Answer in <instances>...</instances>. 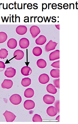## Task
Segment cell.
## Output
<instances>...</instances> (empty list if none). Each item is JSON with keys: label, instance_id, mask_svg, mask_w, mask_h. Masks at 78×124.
<instances>
[{"label": "cell", "instance_id": "obj_1", "mask_svg": "<svg viewBox=\"0 0 78 124\" xmlns=\"http://www.w3.org/2000/svg\"><path fill=\"white\" fill-rule=\"evenodd\" d=\"M22 100L20 95L17 94L12 95L9 98L10 102L12 104L16 105L20 104Z\"/></svg>", "mask_w": 78, "mask_h": 124}, {"label": "cell", "instance_id": "obj_2", "mask_svg": "<svg viewBox=\"0 0 78 124\" xmlns=\"http://www.w3.org/2000/svg\"><path fill=\"white\" fill-rule=\"evenodd\" d=\"M3 115L5 117L6 121L7 122H13L17 117L13 113L7 110L5 111L3 114Z\"/></svg>", "mask_w": 78, "mask_h": 124}, {"label": "cell", "instance_id": "obj_3", "mask_svg": "<svg viewBox=\"0 0 78 124\" xmlns=\"http://www.w3.org/2000/svg\"><path fill=\"white\" fill-rule=\"evenodd\" d=\"M58 43L53 42L50 40L46 44L45 47V51L48 52L51 50H53L56 49Z\"/></svg>", "mask_w": 78, "mask_h": 124}, {"label": "cell", "instance_id": "obj_4", "mask_svg": "<svg viewBox=\"0 0 78 124\" xmlns=\"http://www.w3.org/2000/svg\"><path fill=\"white\" fill-rule=\"evenodd\" d=\"M30 31L32 37L35 39L40 33V30L37 25H34L30 28Z\"/></svg>", "mask_w": 78, "mask_h": 124}, {"label": "cell", "instance_id": "obj_5", "mask_svg": "<svg viewBox=\"0 0 78 124\" xmlns=\"http://www.w3.org/2000/svg\"><path fill=\"white\" fill-rule=\"evenodd\" d=\"M44 102L47 104H52L55 102V98L54 96L51 95L46 94L43 97Z\"/></svg>", "mask_w": 78, "mask_h": 124}, {"label": "cell", "instance_id": "obj_6", "mask_svg": "<svg viewBox=\"0 0 78 124\" xmlns=\"http://www.w3.org/2000/svg\"><path fill=\"white\" fill-rule=\"evenodd\" d=\"M16 72V69L11 67L6 69L4 74L6 77L8 78H12L15 76Z\"/></svg>", "mask_w": 78, "mask_h": 124}, {"label": "cell", "instance_id": "obj_7", "mask_svg": "<svg viewBox=\"0 0 78 124\" xmlns=\"http://www.w3.org/2000/svg\"><path fill=\"white\" fill-rule=\"evenodd\" d=\"M30 45V42L26 38H22L19 41V45L21 48L25 49L28 48Z\"/></svg>", "mask_w": 78, "mask_h": 124}, {"label": "cell", "instance_id": "obj_8", "mask_svg": "<svg viewBox=\"0 0 78 124\" xmlns=\"http://www.w3.org/2000/svg\"><path fill=\"white\" fill-rule=\"evenodd\" d=\"M24 106L25 108L27 110L33 109L35 106L34 102L32 100H27L24 103Z\"/></svg>", "mask_w": 78, "mask_h": 124}, {"label": "cell", "instance_id": "obj_9", "mask_svg": "<svg viewBox=\"0 0 78 124\" xmlns=\"http://www.w3.org/2000/svg\"><path fill=\"white\" fill-rule=\"evenodd\" d=\"M49 76L47 74H43L39 76V81L41 84H46L49 82Z\"/></svg>", "mask_w": 78, "mask_h": 124}, {"label": "cell", "instance_id": "obj_10", "mask_svg": "<svg viewBox=\"0 0 78 124\" xmlns=\"http://www.w3.org/2000/svg\"><path fill=\"white\" fill-rule=\"evenodd\" d=\"M28 28L27 27L24 25H20L16 28V33L20 35H23L27 32Z\"/></svg>", "mask_w": 78, "mask_h": 124}, {"label": "cell", "instance_id": "obj_11", "mask_svg": "<svg viewBox=\"0 0 78 124\" xmlns=\"http://www.w3.org/2000/svg\"><path fill=\"white\" fill-rule=\"evenodd\" d=\"M13 84V82L11 80L5 79L1 84V86L3 89H9L12 87Z\"/></svg>", "mask_w": 78, "mask_h": 124}, {"label": "cell", "instance_id": "obj_12", "mask_svg": "<svg viewBox=\"0 0 78 124\" xmlns=\"http://www.w3.org/2000/svg\"><path fill=\"white\" fill-rule=\"evenodd\" d=\"M60 59V51L57 50L50 53L49 55V59L50 61Z\"/></svg>", "mask_w": 78, "mask_h": 124}, {"label": "cell", "instance_id": "obj_13", "mask_svg": "<svg viewBox=\"0 0 78 124\" xmlns=\"http://www.w3.org/2000/svg\"><path fill=\"white\" fill-rule=\"evenodd\" d=\"M47 113L48 115L51 117H54L57 115L58 112L57 110L54 106H50L47 108Z\"/></svg>", "mask_w": 78, "mask_h": 124}, {"label": "cell", "instance_id": "obj_14", "mask_svg": "<svg viewBox=\"0 0 78 124\" xmlns=\"http://www.w3.org/2000/svg\"><path fill=\"white\" fill-rule=\"evenodd\" d=\"M13 55L15 59L20 60L24 58V53L23 51L18 49L15 51Z\"/></svg>", "mask_w": 78, "mask_h": 124}, {"label": "cell", "instance_id": "obj_15", "mask_svg": "<svg viewBox=\"0 0 78 124\" xmlns=\"http://www.w3.org/2000/svg\"><path fill=\"white\" fill-rule=\"evenodd\" d=\"M7 45L9 48L11 49H14L17 46V41L14 38H11L8 41Z\"/></svg>", "mask_w": 78, "mask_h": 124}, {"label": "cell", "instance_id": "obj_16", "mask_svg": "<svg viewBox=\"0 0 78 124\" xmlns=\"http://www.w3.org/2000/svg\"><path fill=\"white\" fill-rule=\"evenodd\" d=\"M47 41L46 37L43 35H41L35 40V42L37 45L42 46L46 43Z\"/></svg>", "mask_w": 78, "mask_h": 124}, {"label": "cell", "instance_id": "obj_17", "mask_svg": "<svg viewBox=\"0 0 78 124\" xmlns=\"http://www.w3.org/2000/svg\"><path fill=\"white\" fill-rule=\"evenodd\" d=\"M21 72L23 75L27 76L30 75L32 73V70L29 66H25L21 69Z\"/></svg>", "mask_w": 78, "mask_h": 124}, {"label": "cell", "instance_id": "obj_18", "mask_svg": "<svg viewBox=\"0 0 78 124\" xmlns=\"http://www.w3.org/2000/svg\"><path fill=\"white\" fill-rule=\"evenodd\" d=\"M46 89L49 93L53 94H56L57 92V89L55 86L51 84L47 85Z\"/></svg>", "mask_w": 78, "mask_h": 124}, {"label": "cell", "instance_id": "obj_19", "mask_svg": "<svg viewBox=\"0 0 78 124\" xmlns=\"http://www.w3.org/2000/svg\"><path fill=\"white\" fill-rule=\"evenodd\" d=\"M34 90L31 88H28L25 90L24 93L25 97L28 98H31L34 96Z\"/></svg>", "mask_w": 78, "mask_h": 124}, {"label": "cell", "instance_id": "obj_20", "mask_svg": "<svg viewBox=\"0 0 78 124\" xmlns=\"http://www.w3.org/2000/svg\"><path fill=\"white\" fill-rule=\"evenodd\" d=\"M37 64L38 67L41 69L46 68L47 64L46 61L43 59L38 60L37 61Z\"/></svg>", "mask_w": 78, "mask_h": 124}, {"label": "cell", "instance_id": "obj_21", "mask_svg": "<svg viewBox=\"0 0 78 124\" xmlns=\"http://www.w3.org/2000/svg\"><path fill=\"white\" fill-rule=\"evenodd\" d=\"M50 75L52 77L58 78L60 77V70L58 69H53L50 72Z\"/></svg>", "mask_w": 78, "mask_h": 124}, {"label": "cell", "instance_id": "obj_22", "mask_svg": "<svg viewBox=\"0 0 78 124\" xmlns=\"http://www.w3.org/2000/svg\"><path fill=\"white\" fill-rule=\"evenodd\" d=\"M31 84V79L29 78H23L21 81V84L24 87H27L30 85Z\"/></svg>", "mask_w": 78, "mask_h": 124}, {"label": "cell", "instance_id": "obj_23", "mask_svg": "<svg viewBox=\"0 0 78 124\" xmlns=\"http://www.w3.org/2000/svg\"><path fill=\"white\" fill-rule=\"evenodd\" d=\"M32 53H33V55L35 56H39L42 54V49L39 47H34L33 50H32Z\"/></svg>", "mask_w": 78, "mask_h": 124}, {"label": "cell", "instance_id": "obj_24", "mask_svg": "<svg viewBox=\"0 0 78 124\" xmlns=\"http://www.w3.org/2000/svg\"><path fill=\"white\" fill-rule=\"evenodd\" d=\"M8 55V51L6 49L2 48L0 50V58L1 59L6 58Z\"/></svg>", "mask_w": 78, "mask_h": 124}, {"label": "cell", "instance_id": "obj_25", "mask_svg": "<svg viewBox=\"0 0 78 124\" xmlns=\"http://www.w3.org/2000/svg\"><path fill=\"white\" fill-rule=\"evenodd\" d=\"M8 36L7 34L4 32H0V43H4L8 39Z\"/></svg>", "mask_w": 78, "mask_h": 124}, {"label": "cell", "instance_id": "obj_26", "mask_svg": "<svg viewBox=\"0 0 78 124\" xmlns=\"http://www.w3.org/2000/svg\"><path fill=\"white\" fill-rule=\"evenodd\" d=\"M32 121L33 122H42L43 120L41 116L37 114H35L32 119Z\"/></svg>", "mask_w": 78, "mask_h": 124}, {"label": "cell", "instance_id": "obj_27", "mask_svg": "<svg viewBox=\"0 0 78 124\" xmlns=\"http://www.w3.org/2000/svg\"><path fill=\"white\" fill-rule=\"evenodd\" d=\"M54 85L56 87L60 88V79H55L53 81Z\"/></svg>", "mask_w": 78, "mask_h": 124}, {"label": "cell", "instance_id": "obj_28", "mask_svg": "<svg viewBox=\"0 0 78 124\" xmlns=\"http://www.w3.org/2000/svg\"><path fill=\"white\" fill-rule=\"evenodd\" d=\"M51 66L57 69H60V61L55 62L53 63Z\"/></svg>", "mask_w": 78, "mask_h": 124}, {"label": "cell", "instance_id": "obj_29", "mask_svg": "<svg viewBox=\"0 0 78 124\" xmlns=\"http://www.w3.org/2000/svg\"><path fill=\"white\" fill-rule=\"evenodd\" d=\"M55 107L58 113H60V101L59 100L57 101L54 104Z\"/></svg>", "mask_w": 78, "mask_h": 124}, {"label": "cell", "instance_id": "obj_30", "mask_svg": "<svg viewBox=\"0 0 78 124\" xmlns=\"http://www.w3.org/2000/svg\"><path fill=\"white\" fill-rule=\"evenodd\" d=\"M5 68V65L4 63L1 61H0V72L4 70Z\"/></svg>", "mask_w": 78, "mask_h": 124}, {"label": "cell", "instance_id": "obj_31", "mask_svg": "<svg viewBox=\"0 0 78 124\" xmlns=\"http://www.w3.org/2000/svg\"><path fill=\"white\" fill-rule=\"evenodd\" d=\"M47 8V5L45 3L42 4V11H43V9H46Z\"/></svg>", "mask_w": 78, "mask_h": 124}, {"label": "cell", "instance_id": "obj_32", "mask_svg": "<svg viewBox=\"0 0 78 124\" xmlns=\"http://www.w3.org/2000/svg\"><path fill=\"white\" fill-rule=\"evenodd\" d=\"M38 21L39 23H41L43 21V18L41 16L38 17Z\"/></svg>", "mask_w": 78, "mask_h": 124}, {"label": "cell", "instance_id": "obj_33", "mask_svg": "<svg viewBox=\"0 0 78 124\" xmlns=\"http://www.w3.org/2000/svg\"><path fill=\"white\" fill-rule=\"evenodd\" d=\"M55 26H56V28L58 30H60V25H55Z\"/></svg>", "mask_w": 78, "mask_h": 124}, {"label": "cell", "instance_id": "obj_34", "mask_svg": "<svg viewBox=\"0 0 78 124\" xmlns=\"http://www.w3.org/2000/svg\"><path fill=\"white\" fill-rule=\"evenodd\" d=\"M56 120H58V122H60V116H58L56 118Z\"/></svg>", "mask_w": 78, "mask_h": 124}, {"label": "cell", "instance_id": "obj_35", "mask_svg": "<svg viewBox=\"0 0 78 124\" xmlns=\"http://www.w3.org/2000/svg\"><path fill=\"white\" fill-rule=\"evenodd\" d=\"M68 6H69L68 5L67 3H65L63 5V7L64 8L65 7H68Z\"/></svg>", "mask_w": 78, "mask_h": 124}, {"label": "cell", "instance_id": "obj_36", "mask_svg": "<svg viewBox=\"0 0 78 124\" xmlns=\"http://www.w3.org/2000/svg\"><path fill=\"white\" fill-rule=\"evenodd\" d=\"M51 3H50V4H48V9H49V5H51Z\"/></svg>", "mask_w": 78, "mask_h": 124}, {"label": "cell", "instance_id": "obj_37", "mask_svg": "<svg viewBox=\"0 0 78 124\" xmlns=\"http://www.w3.org/2000/svg\"><path fill=\"white\" fill-rule=\"evenodd\" d=\"M77 2H76V8L77 9H78V8H77V5L78 4H77Z\"/></svg>", "mask_w": 78, "mask_h": 124}, {"label": "cell", "instance_id": "obj_38", "mask_svg": "<svg viewBox=\"0 0 78 124\" xmlns=\"http://www.w3.org/2000/svg\"><path fill=\"white\" fill-rule=\"evenodd\" d=\"M58 6H59V7H61V8H62H62L63 7H62V6L59 5V4H58Z\"/></svg>", "mask_w": 78, "mask_h": 124}, {"label": "cell", "instance_id": "obj_39", "mask_svg": "<svg viewBox=\"0 0 78 124\" xmlns=\"http://www.w3.org/2000/svg\"><path fill=\"white\" fill-rule=\"evenodd\" d=\"M35 4H33V6H34V7H37V8H38V6H35Z\"/></svg>", "mask_w": 78, "mask_h": 124}, {"label": "cell", "instance_id": "obj_40", "mask_svg": "<svg viewBox=\"0 0 78 124\" xmlns=\"http://www.w3.org/2000/svg\"><path fill=\"white\" fill-rule=\"evenodd\" d=\"M38 17L37 16V17H34V23H35V18H37Z\"/></svg>", "mask_w": 78, "mask_h": 124}, {"label": "cell", "instance_id": "obj_41", "mask_svg": "<svg viewBox=\"0 0 78 124\" xmlns=\"http://www.w3.org/2000/svg\"><path fill=\"white\" fill-rule=\"evenodd\" d=\"M48 17H47L46 19V20H45V23H46V22H47V18H48Z\"/></svg>", "mask_w": 78, "mask_h": 124}, {"label": "cell", "instance_id": "obj_42", "mask_svg": "<svg viewBox=\"0 0 78 124\" xmlns=\"http://www.w3.org/2000/svg\"><path fill=\"white\" fill-rule=\"evenodd\" d=\"M52 19L53 20H54L55 21H57L56 20V19H54L52 17Z\"/></svg>", "mask_w": 78, "mask_h": 124}, {"label": "cell", "instance_id": "obj_43", "mask_svg": "<svg viewBox=\"0 0 78 124\" xmlns=\"http://www.w3.org/2000/svg\"><path fill=\"white\" fill-rule=\"evenodd\" d=\"M31 17V22H32V21H32V20H31V19H32V18H33V17Z\"/></svg>", "mask_w": 78, "mask_h": 124}, {"label": "cell", "instance_id": "obj_44", "mask_svg": "<svg viewBox=\"0 0 78 124\" xmlns=\"http://www.w3.org/2000/svg\"><path fill=\"white\" fill-rule=\"evenodd\" d=\"M27 3H26L25 4H24V9H25V5H27Z\"/></svg>", "mask_w": 78, "mask_h": 124}]
</instances>
